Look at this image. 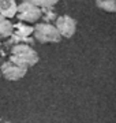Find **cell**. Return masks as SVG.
Masks as SVG:
<instances>
[{
	"label": "cell",
	"instance_id": "cell-10",
	"mask_svg": "<svg viewBox=\"0 0 116 123\" xmlns=\"http://www.w3.org/2000/svg\"><path fill=\"white\" fill-rule=\"evenodd\" d=\"M96 6L105 12H116V0H96Z\"/></svg>",
	"mask_w": 116,
	"mask_h": 123
},
{
	"label": "cell",
	"instance_id": "cell-2",
	"mask_svg": "<svg viewBox=\"0 0 116 123\" xmlns=\"http://www.w3.org/2000/svg\"><path fill=\"white\" fill-rule=\"evenodd\" d=\"M33 37L41 44H55V43H60L62 40V36L56 26L46 22L37 23L33 30Z\"/></svg>",
	"mask_w": 116,
	"mask_h": 123
},
{
	"label": "cell",
	"instance_id": "cell-1",
	"mask_svg": "<svg viewBox=\"0 0 116 123\" xmlns=\"http://www.w3.org/2000/svg\"><path fill=\"white\" fill-rule=\"evenodd\" d=\"M8 56H10L8 60H11L12 63L18 64V66L25 67V68L36 66L37 63H38V60H40L38 53L36 52V49L29 44L14 45L12 48L10 49Z\"/></svg>",
	"mask_w": 116,
	"mask_h": 123
},
{
	"label": "cell",
	"instance_id": "cell-5",
	"mask_svg": "<svg viewBox=\"0 0 116 123\" xmlns=\"http://www.w3.org/2000/svg\"><path fill=\"white\" fill-rule=\"evenodd\" d=\"M55 26L59 30L60 36L64 38H71L76 31V22L70 15H60L55 21Z\"/></svg>",
	"mask_w": 116,
	"mask_h": 123
},
{
	"label": "cell",
	"instance_id": "cell-12",
	"mask_svg": "<svg viewBox=\"0 0 116 123\" xmlns=\"http://www.w3.org/2000/svg\"><path fill=\"white\" fill-rule=\"evenodd\" d=\"M25 1H29L31 4L37 6V7H55V6L59 3V0H25Z\"/></svg>",
	"mask_w": 116,
	"mask_h": 123
},
{
	"label": "cell",
	"instance_id": "cell-4",
	"mask_svg": "<svg viewBox=\"0 0 116 123\" xmlns=\"http://www.w3.org/2000/svg\"><path fill=\"white\" fill-rule=\"evenodd\" d=\"M27 73V68L22 66H18L12 63L11 60L4 62L1 66H0V74L3 75L7 81H19L22 79Z\"/></svg>",
	"mask_w": 116,
	"mask_h": 123
},
{
	"label": "cell",
	"instance_id": "cell-9",
	"mask_svg": "<svg viewBox=\"0 0 116 123\" xmlns=\"http://www.w3.org/2000/svg\"><path fill=\"white\" fill-rule=\"evenodd\" d=\"M11 33H12V23H11V21L0 14V40H4L7 37H10Z\"/></svg>",
	"mask_w": 116,
	"mask_h": 123
},
{
	"label": "cell",
	"instance_id": "cell-13",
	"mask_svg": "<svg viewBox=\"0 0 116 123\" xmlns=\"http://www.w3.org/2000/svg\"><path fill=\"white\" fill-rule=\"evenodd\" d=\"M6 52H10V51H8L7 48H6L4 44H3V43L0 41V60H1V59H3V57L6 56V55H7Z\"/></svg>",
	"mask_w": 116,
	"mask_h": 123
},
{
	"label": "cell",
	"instance_id": "cell-7",
	"mask_svg": "<svg viewBox=\"0 0 116 123\" xmlns=\"http://www.w3.org/2000/svg\"><path fill=\"white\" fill-rule=\"evenodd\" d=\"M18 4L15 0H0V14L6 18H14L17 14Z\"/></svg>",
	"mask_w": 116,
	"mask_h": 123
},
{
	"label": "cell",
	"instance_id": "cell-11",
	"mask_svg": "<svg viewBox=\"0 0 116 123\" xmlns=\"http://www.w3.org/2000/svg\"><path fill=\"white\" fill-rule=\"evenodd\" d=\"M56 12H55L53 7H42L41 8V19H44V22L46 23H52L56 21Z\"/></svg>",
	"mask_w": 116,
	"mask_h": 123
},
{
	"label": "cell",
	"instance_id": "cell-8",
	"mask_svg": "<svg viewBox=\"0 0 116 123\" xmlns=\"http://www.w3.org/2000/svg\"><path fill=\"white\" fill-rule=\"evenodd\" d=\"M33 30H34V26H31V23H26V22H19L14 23L12 25V33L14 34H19V36H29L33 34Z\"/></svg>",
	"mask_w": 116,
	"mask_h": 123
},
{
	"label": "cell",
	"instance_id": "cell-6",
	"mask_svg": "<svg viewBox=\"0 0 116 123\" xmlns=\"http://www.w3.org/2000/svg\"><path fill=\"white\" fill-rule=\"evenodd\" d=\"M6 40H7V41H4L3 44H4V47L8 49V51L12 48L14 45H18V44H29V45L34 44V37H31V36L26 37V36H19V34L11 33L10 37H7Z\"/></svg>",
	"mask_w": 116,
	"mask_h": 123
},
{
	"label": "cell",
	"instance_id": "cell-3",
	"mask_svg": "<svg viewBox=\"0 0 116 123\" xmlns=\"http://www.w3.org/2000/svg\"><path fill=\"white\" fill-rule=\"evenodd\" d=\"M15 17L18 18L19 21H22V22L36 23L37 21L41 19V8L34 4H31V3H29V1L22 0V3L18 4Z\"/></svg>",
	"mask_w": 116,
	"mask_h": 123
}]
</instances>
